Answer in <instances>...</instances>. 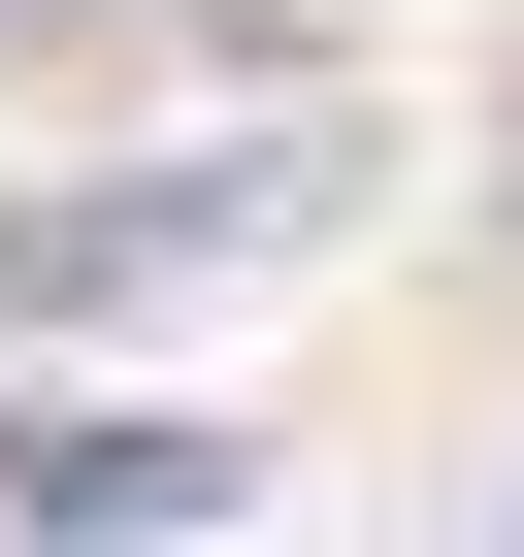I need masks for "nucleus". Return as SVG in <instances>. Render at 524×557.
I'll return each mask as SVG.
<instances>
[{
	"instance_id": "obj_1",
	"label": "nucleus",
	"mask_w": 524,
	"mask_h": 557,
	"mask_svg": "<svg viewBox=\"0 0 524 557\" xmlns=\"http://www.w3.org/2000/svg\"><path fill=\"white\" fill-rule=\"evenodd\" d=\"M296 197H328V164H132V197H34V230H0V329H164V296H229V262H296Z\"/></svg>"
},
{
	"instance_id": "obj_2",
	"label": "nucleus",
	"mask_w": 524,
	"mask_h": 557,
	"mask_svg": "<svg viewBox=\"0 0 524 557\" xmlns=\"http://www.w3.org/2000/svg\"><path fill=\"white\" fill-rule=\"evenodd\" d=\"M229 492H262V426H164V394L132 426H0V557H197Z\"/></svg>"
},
{
	"instance_id": "obj_3",
	"label": "nucleus",
	"mask_w": 524,
	"mask_h": 557,
	"mask_svg": "<svg viewBox=\"0 0 524 557\" xmlns=\"http://www.w3.org/2000/svg\"><path fill=\"white\" fill-rule=\"evenodd\" d=\"M0 34H66V0H0Z\"/></svg>"
},
{
	"instance_id": "obj_4",
	"label": "nucleus",
	"mask_w": 524,
	"mask_h": 557,
	"mask_svg": "<svg viewBox=\"0 0 524 557\" xmlns=\"http://www.w3.org/2000/svg\"><path fill=\"white\" fill-rule=\"evenodd\" d=\"M491 557H524V524H491Z\"/></svg>"
}]
</instances>
